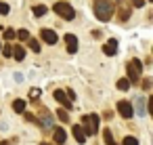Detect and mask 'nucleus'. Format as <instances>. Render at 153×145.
Here are the masks:
<instances>
[{"label": "nucleus", "instance_id": "obj_1", "mask_svg": "<svg viewBox=\"0 0 153 145\" xmlns=\"http://www.w3.org/2000/svg\"><path fill=\"white\" fill-rule=\"evenodd\" d=\"M94 15L99 21H109L113 15V2L111 0H94Z\"/></svg>", "mask_w": 153, "mask_h": 145}, {"label": "nucleus", "instance_id": "obj_2", "mask_svg": "<svg viewBox=\"0 0 153 145\" xmlns=\"http://www.w3.org/2000/svg\"><path fill=\"white\" fill-rule=\"evenodd\" d=\"M126 74H128V82L130 84H138L140 82V76H143V63L138 59H132L128 65H126Z\"/></svg>", "mask_w": 153, "mask_h": 145}, {"label": "nucleus", "instance_id": "obj_3", "mask_svg": "<svg viewBox=\"0 0 153 145\" xmlns=\"http://www.w3.org/2000/svg\"><path fill=\"white\" fill-rule=\"evenodd\" d=\"M53 11H55L59 17L67 19V21H71V19L76 17V11H74L67 2H55V4H53Z\"/></svg>", "mask_w": 153, "mask_h": 145}, {"label": "nucleus", "instance_id": "obj_4", "mask_svg": "<svg viewBox=\"0 0 153 145\" xmlns=\"http://www.w3.org/2000/svg\"><path fill=\"white\" fill-rule=\"evenodd\" d=\"M117 111H120V116L126 118V120H130V118L134 116V107H132V103H128V101H120V103H117Z\"/></svg>", "mask_w": 153, "mask_h": 145}, {"label": "nucleus", "instance_id": "obj_5", "mask_svg": "<svg viewBox=\"0 0 153 145\" xmlns=\"http://www.w3.org/2000/svg\"><path fill=\"white\" fill-rule=\"evenodd\" d=\"M130 13H132V9L126 4V0H117V17H120V21H128Z\"/></svg>", "mask_w": 153, "mask_h": 145}, {"label": "nucleus", "instance_id": "obj_6", "mask_svg": "<svg viewBox=\"0 0 153 145\" xmlns=\"http://www.w3.org/2000/svg\"><path fill=\"white\" fill-rule=\"evenodd\" d=\"M103 53H105L107 57H113V55L117 53V40H115V38L107 40V42L103 44Z\"/></svg>", "mask_w": 153, "mask_h": 145}, {"label": "nucleus", "instance_id": "obj_7", "mask_svg": "<svg viewBox=\"0 0 153 145\" xmlns=\"http://www.w3.org/2000/svg\"><path fill=\"white\" fill-rule=\"evenodd\" d=\"M40 38H42L46 44H55V42H57V34H55L53 30H46V28L40 32Z\"/></svg>", "mask_w": 153, "mask_h": 145}, {"label": "nucleus", "instance_id": "obj_8", "mask_svg": "<svg viewBox=\"0 0 153 145\" xmlns=\"http://www.w3.org/2000/svg\"><path fill=\"white\" fill-rule=\"evenodd\" d=\"M65 46H67L69 53H76V51H78V38H76L74 34H67V36H65Z\"/></svg>", "mask_w": 153, "mask_h": 145}, {"label": "nucleus", "instance_id": "obj_9", "mask_svg": "<svg viewBox=\"0 0 153 145\" xmlns=\"http://www.w3.org/2000/svg\"><path fill=\"white\" fill-rule=\"evenodd\" d=\"M55 99H57V101L63 105V109H67V107L71 109V101L67 99V95H65L63 90H55Z\"/></svg>", "mask_w": 153, "mask_h": 145}, {"label": "nucleus", "instance_id": "obj_10", "mask_svg": "<svg viewBox=\"0 0 153 145\" xmlns=\"http://www.w3.org/2000/svg\"><path fill=\"white\" fill-rule=\"evenodd\" d=\"M71 132H74V137H76V141L82 145V143H86V135H84V130H82V126L80 124H74L71 126Z\"/></svg>", "mask_w": 153, "mask_h": 145}, {"label": "nucleus", "instance_id": "obj_11", "mask_svg": "<svg viewBox=\"0 0 153 145\" xmlns=\"http://www.w3.org/2000/svg\"><path fill=\"white\" fill-rule=\"evenodd\" d=\"M134 105H136V116H145L147 114V97H138L136 101H134Z\"/></svg>", "mask_w": 153, "mask_h": 145}, {"label": "nucleus", "instance_id": "obj_12", "mask_svg": "<svg viewBox=\"0 0 153 145\" xmlns=\"http://www.w3.org/2000/svg\"><path fill=\"white\" fill-rule=\"evenodd\" d=\"M80 126H82V130H84V135H86V137L94 135V132H92V124H90V116H86V114H84V116H82V124H80Z\"/></svg>", "mask_w": 153, "mask_h": 145}, {"label": "nucleus", "instance_id": "obj_13", "mask_svg": "<svg viewBox=\"0 0 153 145\" xmlns=\"http://www.w3.org/2000/svg\"><path fill=\"white\" fill-rule=\"evenodd\" d=\"M53 137H55V143H57V145H63L65 139H67V135H65V130H63L61 126H57V128L53 130Z\"/></svg>", "mask_w": 153, "mask_h": 145}, {"label": "nucleus", "instance_id": "obj_14", "mask_svg": "<svg viewBox=\"0 0 153 145\" xmlns=\"http://www.w3.org/2000/svg\"><path fill=\"white\" fill-rule=\"evenodd\" d=\"M40 122H42V126H53V116L46 111V107L40 109Z\"/></svg>", "mask_w": 153, "mask_h": 145}, {"label": "nucleus", "instance_id": "obj_15", "mask_svg": "<svg viewBox=\"0 0 153 145\" xmlns=\"http://www.w3.org/2000/svg\"><path fill=\"white\" fill-rule=\"evenodd\" d=\"M13 59H17V61H23V59H25V49H23L21 44L13 46Z\"/></svg>", "mask_w": 153, "mask_h": 145}, {"label": "nucleus", "instance_id": "obj_16", "mask_svg": "<svg viewBox=\"0 0 153 145\" xmlns=\"http://www.w3.org/2000/svg\"><path fill=\"white\" fill-rule=\"evenodd\" d=\"M13 111L15 114H25V101L23 99H15L13 101Z\"/></svg>", "mask_w": 153, "mask_h": 145}, {"label": "nucleus", "instance_id": "obj_17", "mask_svg": "<svg viewBox=\"0 0 153 145\" xmlns=\"http://www.w3.org/2000/svg\"><path fill=\"white\" fill-rule=\"evenodd\" d=\"M103 139H105V145H117V143L113 141V135H111L109 128H103Z\"/></svg>", "mask_w": 153, "mask_h": 145}, {"label": "nucleus", "instance_id": "obj_18", "mask_svg": "<svg viewBox=\"0 0 153 145\" xmlns=\"http://www.w3.org/2000/svg\"><path fill=\"white\" fill-rule=\"evenodd\" d=\"M88 116H90V124H92V132L97 135V132H99V122H101V120H99V116H97V114H88Z\"/></svg>", "mask_w": 153, "mask_h": 145}, {"label": "nucleus", "instance_id": "obj_19", "mask_svg": "<svg viewBox=\"0 0 153 145\" xmlns=\"http://www.w3.org/2000/svg\"><path fill=\"white\" fill-rule=\"evenodd\" d=\"M115 86H117V90H128V88H130V82H128L126 78H120Z\"/></svg>", "mask_w": 153, "mask_h": 145}, {"label": "nucleus", "instance_id": "obj_20", "mask_svg": "<svg viewBox=\"0 0 153 145\" xmlns=\"http://www.w3.org/2000/svg\"><path fill=\"white\" fill-rule=\"evenodd\" d=\"M57 118L61 120V122H69V114H67V109H57Z\"/></svg>", "mask_w": 153, "mask_h": 145}, {"label": "nucleus", "instance_id": "obj_21", "mask_svg": "<svg viewBox=\"0 0 153 145\" xmlns=\"http://www.w3.org/2000/svg\"><path fill=\"white\" fill-rule=\"evenodd\" d=\"M46 11H48V9H46L44 4H38V7H34V15H36V17H42V15H46Z\"/></svg>", "mask_w": 153, "mask_h": 145}, {"label": "nucleus", "instance_id": "obj_22", "mask_svg": "<svg viewBox=\"0 0 153 145\" xmlns=\"http://www.w3.org/2000/svg\"><path fill=\"white\" fill-rule=\"evenodd\" d=\"M15 38H19V40H30V32H27V30H19V32H15Z\"/></svg>", "mask_w": 153, "mask_h": 145}, {"label": "nucleus", "instance_id": "obj_23", "mask_svg": "<svg viewBox=\"0 0 153 145\" xmlns=\"http://www.w3.org/2000/svg\"><path fill=\"white\" fill-rule=\"evenodd\" d=\"M27 42H30V49H32L34 53H40V42H38L36 38H30Z\"/></svg>", "mask_w": 153, "mask_h": 145}, {"label": "nucleus", "instance_id": "obj_24", "mask_svg": "<svg viewBox=\"0 0 153 145\" xmlns=\"http://www.w3.org/2000/svg\"><path fill=\"white\" fill-rule=\"evenodd\" d=\"M122 145H138V141H136V137H126L122 141Z\"/></svg>", "mask_w": 153, "mask_h": 145}, {"label": "nucleus", "instance_id": "obj_25", "mask_svg": "<svg viewBox=\"0 0 153 145\" xmlns=\"http://www.w3.org/2000/svg\"><path fill=\"white\" fill-rule=\"evenodd\" d=\"M2 55H4V57H13V46H9V44H7V46L2 49Z\"/></svg>", "mask_w": 153, "mask_h": 145}, {"label": "nucleus", "instance_id": "obj_26", "mask_svg": "<svg viewBox=\"0 0 153 145\" xmlns=\"http://www.w3.org/2000/svg\"><path fill=\"white\" fill-rule=\"evenodd\" d=\"M0 15H9V4L7 2H0Z\"/></svg>", "mask_w": 153, "mask_h": 145}, {"label": "nucleus", "instance_id": "obj_27", "mask_svg": "<svg viewBox=\"0 0 153 145\" xmlns=\"http://www.w3.org/2000/svg\"><path fill=\"white\" fill-rule=\"evenodd\" d=\"M4 38H7V40H13V38H15V32H13V30H4Z\"/></svg>", "mask_w": 153, "mask_h": 145}, {"label": "nucleus", "instance_id": "obj_28", "mask_svg": "<svg viewBox=\"0 0 153 145\" xmlns=\"http://www.w3.org/2000/svg\"><path fill=\"white\" fill-rule=\"evenodd\" d=\"M30 97H32V99H38V97H40V88H32V90H30Z\"/></svg>", "mask_w": 153, "mask_h": 145}, {"label": "nucleus", "instance_id": "obj_29", "mask_svg": "<svg viewBox=\"0 0 153 145\" xmlns=\"http://www.w3.org/2000/svg\"><path fill=\"white\" fill-rule=\"evenodd\" d=\"M130 2H132V7H136V9L145 7V0H130Z\"/></svg>", "mask_w": 153, "mask_h": 145}, {"label": "nucleus", "instance_id": "obj_30", "mask_svg": "<svg viewBox=\"0 0 153 145\" xmlns=\"http://www.w3.org/2000/svg\"><path fill=\"white\" fill-rule=\"evenodd\" d=\"M25 120H27V122H36V124H38V118H36L34 114H25Z\"/></svg>", "mask_w": 153, "mask_h": 145}, {"label": "nucleus", "instance_id": "obj_31", "mask_svg": "<svg viewBox=\"0 0 153 145\" xmlns=\"http://www.w3.org/2000/svg\"><path fill=\"white\" fill-rule=\"evenodd\" d=\"M143 88H145V90H149V88H151V80H149V78H145V80H143Z\"/></svg>", "mask_w": 153, "mask_h": 145}, {"label": "nucleus", "instance_id": "obj_32", "mask_svg": "<svg viewBox=\"0 0 153 145\" xmlns=\"http://www.w3.org/2000/svg\"><path fill=\"white\" fill-rule=\"evenodd\" d=\"M65 95H67V99H69V101H74V99H76V93H74V90H67Z\"/></svg>", "mask_w": 153, "mask_h": 145}, {"label": "nucleus", "instance_id": "obj_33", "mask_svg": "<svg viewBox=\"0 0 153 145\" xmlns=\"http://www.w3.org/2000/svg\"><path fill=\"white\" fill-rule=\"evenodd\" d=\"M0 145H11V143H7V141H2V143H0Z\"/></svg>", "mask_w": 153, "mask_h": 145}, {"label": "nucleus", "instance_id": "obj_34", "mask_svg": "<svg viewBox=\"0 0 153 145\" xmlns=\"http://www.w3.org/2000/svg\"><path fill=\"white\" fill-rule=\"evenodd\" d=\"M40 145H51V143H40Z\"/></svg>", "mask_w": 153, "mask_h": 145}, {"label": "nucleus", "instance_id": "obj_35", "mask_svg": "<svg viewBox=\"0 0 153 145\" xmlns=\"http://www.w3.org/2000/svg\"><path fill=\"white\" fill-rule=\"evenodd\" d=\"M0 49H2V44H0Z\"/></svg>", "mask_w": 153, "mask_h": 145}]
</instances>
